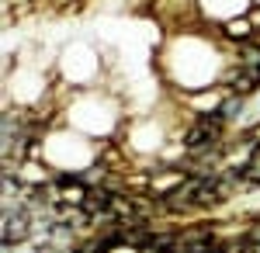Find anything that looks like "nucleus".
<instances>
[{"label":"nucleus","instance_id":"f257e3e1","mask_svg":"<svg viewBox=\"0 0 260 253\" xmlns=\"http://www.w3.org/2000/svg\"><path fill=\"white\" fill-rule=\"evenodd\" d=\"M225 129H229V121L222 118V111H212V115H194L187 121V129L180 132V146H184V153L187 156H198L205 149H215L225 142Z\"/></svg>","mask_w":260,"mask_h":253},{"label":"nucleus","instance_id":"f03ea898","mask_svg":"<svg viewBox=\"0 0 260 253\" xmlns=\"http://www.w3.org/2000/svg\"><path fill=\"white\" fill-rule=\"evenodd\" d=\"M219 87L225 90V94H236V98H250V94H257L260 90V73H253V70H246V66H240V62H233L225 73H222Z\"/></svg>","mask_w":260,"mask_h":253},{"label":"nucleus","instance_id":"7ed1b4c3","mask_svg":"<svg viewBox=\"0 0 260 253\" xmlns=\"http://www.w3.org/2000/svg\"><path fill=\"white\" fill-rule=\"evenodd\" d=\"M219 35L222 39H229L233 45H243V42H253L260 35L257 21L250 18V14H240V18H225L219 24Z\"/></svg>","mask_w":260,"mask_h":253},{"label":"nucleus","instance_id":"20e7f679","mask_svg":"<svg viewBox=\"0 0 260 253\" xmlns=\"http://www.w3.org/2000/svg\"><path fill=\"white\" fill-rule=\"evenodd\" d=\"M222 118L233 125V121H240V118H246V111H250V104H246V98H236V94H225V101H222Z\"/></svg>","mask_w":260,"mask_h":253},{"label":"nucleus","instance_id":"39448f33","mask_svg":"<svg viewBox=\"0 0 260 253\" xmlns=\"http://www.w3.org/2000/svg\"><path fill=\"white\" fill-rule=\"evenodd\" d=\"M257 108H260V104H257Z\"/></svg>","mask_w":260,"mask_h":253}]
</instances>
